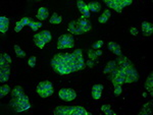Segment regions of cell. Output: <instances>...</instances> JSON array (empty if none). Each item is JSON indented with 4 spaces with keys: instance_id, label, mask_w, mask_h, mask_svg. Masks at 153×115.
I'll list each match as a JSON object with an SVG mask.
<instances>
[{
    "instance_id": "f35d334b",
    "label": "cell",
    "mask_w": 153,
    "mask_h": 115,
    "mask_svg": "<svg viewBox=\"0 0 153 115\" xmlns=\"http://www.w3.org/2000/svg\"><path fill=\"white\" fill-rule=\"evenodd\" d=\"M132 2H133L132 0H122V7H125V6H128V5H131Z\"/></svg>"
},
{
    "instance_id": "277c9868",
    "label": "cell",
    "mask_w": 153,
    "mask_h": 115,
    "mask_svg": "<svg viewBox=\"0 0 153 115\" xmlns=\"http://www.w3.org/2000/svg\"><path fill=\"white\" fill-rule=\"evenodd\" d=\"M54 89H53L52 84L49 80H44V82H39V85L37 86V93L41 96L42 98H47L50 95H52Z\"/></svg>"
},
{
    "instance_id": "836d02e7",
    "label": "cell",
    "mask_w": 153,
    "mask_h": 115,
    "mask_svg": "<svg viewBox=\"0 0 153 115\" xmlns=\"http://www.w3.org/2000/svg\"><path fill=\"white\" fill-rule=\"evenodd\" d=\"M25 27L24 22H22V20H20V22H17V24H15V32H20L23 30V27Z\"/></svg>"
},
{
    "instance_id": "e575fe53",
    "label": "cell",
    "mask_w": 153,
    "mask_h": 115,
    "mask_svg": "<svg viewBox=\"0 0 153 115\" xmlns=\"http://www.w3.org/2000/svg\"><path fill=\"white\" fill-rule=\"evenodd\" d=\"M113 86H114V95L119 96L122 93V86H119V85H113Z\"/></svg>"
},
{
    "instance_id": "d6986e66",
    "label": "cell",
    "mask_w": 153,
    "mask_h": 115,
    "mask_svg": "<svg viewBox=\"0 0 153 115\" xmlns=\"http://www.w3.org/2000/svg\"><path fill=\"white\" fill-rule=\"evenodd\" d=\"M145 88L152 95V94H153V92H152V88H153V72H152V71L150 72V74L148 75L147 80H146V82H145Z\"/></svg>"
},
{
    "instance_id": "f1b7e54d",
    "label": "cell",
    "mask_w": 153,
    "mask_h": 115,
    "mask_svg": "<svg viewBox=\"0 0 153 115\" xmlns=\"http://www.w3.org/2000/svg\"><path fill=\"white\" fill-rule=\"evenodd\" d=\"M101 110L104 112L105 114H107V115H114V112L111 110V108H110V105H107V104H104L103 106L101 107Z\"/></svg>"
},
{
    "instance_id": "8d00e7d4",
    "label": "cell",
    "mask_w": 153,
    "mask_h": 115,
    "mask_svg": "<svg viewBox=\"0 0 153 115\" xmlns=\"http://www.w3.org/2000/svg\"><path fill=\"white\" fill-rule=\"evenodd\" d=\"M107 20H108V17H106V15L104 14V13H102V14H101L100 17H99V18H98L99 22H101V24H105V22H107Z\"/></svg>"
},
{
    "instance_id": "9c48e42d",
    "label": "cell",
    "mask_w": 153,
    "mask_h": 115,
    "mask_svg": "<svg viewBox=\"0 0 153 115\" xmlns=\"http://www.w3.org/2000/svg\"><path fill=\"white\" fill-rule=\"evenodd\" d=\"M76 22H78V25H79V27H81V30H82L83 32H88V31H90L91 30V22H90L89 20H88L87 17H80L78 20H76Z\"/></svg>"
},
{
    "instance_id": "4316f807",
    "label": "cell",
    "mask_w": 153,
    "mask_h": 115,
    "mask_svg": "<svg viewBox=\"0 0 153 115\" xmlns=\"http://www.w3.org/2000/svg\"><path fill=\"white\" fill-rule=\"evenodd\" d=\"M61 22H62L61 17L57 14L56 12L53 13L52 17H51V18H50V22H51V24H57V25H58V24H60Z\"/></svg>"
},
{
    "instance_id": "ac0fdd59",
    "label": "cell",
    "mask_w": 153,
    "mask_h": 115,
    "mask_svg": "<svg viewBox=\"0 0 153 115\" xmlns=\"http://www.w3.org/2000/svg\"><path fill=\"white\" fill-rule=\"evenodd\" d=\"M9 72H10V70H9V66L8 67H3L1 68V70H0V80H1V82H6L9 79Z\"/></svg>"
},
{
    "instance_id": "8fae6325",
    "label": "cell",
    "mask_w": 153,
    "mask_h": 115,
    "mask_svg": "<svg viewBox=\"0 0 153 115\" xmlns=\"http://www.w3.org/2000/svg\"><path fill=\"white\" fill-rule=\"evenodd\" d=\"M68 29L71 34H76V35H82V34H84V32H83L82 30H81V27H79L76 20H71V22L68 24Z\"/></svg>"
},
{
    "instance_id": "d590c367",
    "label": "cell",
    "mask_w": 153,
    "mask_h": 115,
    "mask_svg": "<svg viewBox=\"0 0 153 115\" xmlns=\"http://www.w3.org/2000/svg\"><path fill=\"white\" fill-rule=\"evenodd\" d=\"M102 46H103V41L99 40V41H97L95 44H93V49H100Z\"/></svg>"
},
{
    "instance_id": "6da1fadb",
    "label": "cell",
    "mask_w": 153,
    "mask_h": 115,
    "mask_svg": "<svg viewBox=\"0 0 153 115\" xmlns=\"http://www.w3.org/2000/svg\"><path fill=\"white\" fill-rule=\"evenodd\" d=\"M51 66L55 72L61 75H68L71 72L76 71L71 54L68 53H58L54 55L51 60Z\"/></svg>"
},
{
    "instance_id": "603a6c76",
    "label": "cell",
    "mask_w": 153,
    "mask_h": 115,
    "mask_svg": "<svg viewBox=\"0 0 153 115\" xmlns=\"http://www.w3.org/2000/svg\"><path fill=\"white\" fill-rule=\"evenodd\" d=\"M117 68V62L115 61H109L107 64H106V67L104 69V72L105 73H108V72H111L112 70H114Z\"/></svg>"
},
{
    "instance_id": "d6a6232c",
    "label": "cell",
    "mask_w": 153,
    "mask_h": 115,
    "mask_svg": "<svg viewBox=\"0 0 153 115\" xmlns=\"http://www.w3.org/2000/svg\"><path fill=\"white\" fill-rule=\"evenodd\" d=\"M88 55H89V58L91 59V60H96L97 59V56H98V55H97V53H96V50H89V52H88Z\"/></svg>"
},
{
    "instance_id": "7402d4cb",
    "label": "cell",
    "mask_w": 153,
    "mask_h": 115,
    "mask_svg": "<svg viewBox=\"0 0 153 115\" xmlns=\"http://www.w3.org/2000/svg\"><path fill=\"white\" fill-rule=\"evenodd\" d=\"M151 112H152V102H149L142 108V110L140 111V114L148 115V114H151Z\"/></svg>"
},
{
    "instance_id": "30bf717a",
    "label": "cell",
    "mask_w": 153,
    "mask_h": 115,
    "mask_svg": "<svg viewBox=\"0 0 153 115\" xmlns=\"http://www.w3.org/2000/svg\"><path fill=\"white\" fill-rule=\"evenodd\" d=\"M122 0H105V4L108 7L114 9L117 12H122Z\"/></svg>"
},
{
    "instance_id": "7a4b0ae2",
    "label": "cell",
    "mask_w": 153,
    "mask_h": 115,
    "mask_svg": "<svg viewBox=\"0 0 153 115\" xmlns=\"http://www.w3.org/2000/svg\"><path fill=\"white\" fill-rule=\"evenodd\" d=\"M54 114L60 115H91L90 112H88L85 108L81 106H58L55 108Z\"/></svg>"
},
{
    "instance_id": "e0dca14e",
    "label": "cell",
    "mask_w": 153,
    "mask_h": 115,
    "mask_svg": "<svg viewBox=\"0 0 153 115\" xmlns=\"http://www.w3.org/2000/svg\"><path fill=\"white\" fill-rule=\"evenodd\" d=\"M142 30H143L144 36H150L153 32L152 24H150V22H142Z\"/></svg>"
},
{
    "instance_id": "ab89813d",
    "label": "cell",
    "mask_w": 153,
    "mask_h": 115,
    "mask_svg": "<svg viewBox=\"0 0 153 115\" xmlns=\"http://www.w3.org/2000/svg\"><path fill=\"white\" fill-rule=\"evenodd\" d=\"M86 65L87 66H89V67H94V65H95V62H94V60H91V59H89V60H88L87 62H86Z\"/></svg>"
},
{
    "instance_id": "cb8c5ba5",
    "label": "cell",
    "mask_w": 153,
    "mask_h": 115,
    "mask_svg": "<svg viewBox=\"0 0 153 115\" xmlns=\"http://www.w3.org/2000/svg\"><path fill=\"white\" fill-rule=\"evenodd\" d=\"M40 38L42 39L45 43H48L51 41V34L49 31H43L40 33Z\"/></svg>"
},
{
    "instance_id": "5b68a950",
    "label": "cell",
    "mask_w": 153,
    "mask_h": 115,
    "mask_svg": "<svg viewBox=\"0 0 153 115\" xmlns=\"http://www.w3.org/2000/svg\"><path fill=\"white\" fill-rule=\"evenodd\" d=\"M74 47V38L71 35H62L58 38L57 48L58 49H68Z\"/></svg>"
},
{
    "instance_id": "44dd1931",
    "label": "cell",
    "mask_w": 153,
    "mask_h": 115,
    "mask_svg": "<svg viewBox=\"0 0 153 115\" xmlns=\"http://www.w3.org/2000/svg\"><path fill=\"white\" fill-rule=\"evenodd\" d=\"M88 7H89V10L93 11V12H98L99 10L101 9V5L99 2H90L89 4H88Z\"/></svg>"
},
{
    "instance_id": "7c38bea8",
    "label": "cell",
    "mask_w": 153,
    "mask_h": 115,
    "mask_svg": "<svg viewBox=\"0 0 153 115\" xmlns=\"http://www.w3.org/2000/svg\"><path fill=\"white\" fill-rule=\"evenodd\" d=\"M76 5H78V8L80 9L83 17H90V10H89V7H88V4H86L82 0H79V1L76 2Z\"/></svg>"
},
{
    "instance_id": "f546056e",
    "label": "cell",
    "mask_w": 153,
    "mask_h": 115,
    "mask_svg": "<svg viewBox=\"0 0 153 115\" xmlns=\"http://www.w3.org/2000/svg\"><path fill=\"white\" fill-rule=\"evenodd\" d=\"M30 27H31V29L33 31H37V30H39L42 27V24L40 22H34V20H32L31 24H30Z\"/></svg>"
},
{
    "instance_id": "4dcf8cb0",
    "label": "cell",
    "mask_w": 153,
    "mask_h": 115,
    "mask_svg": "<svg viewBox=\"0 0 153 115\" xmlns=\"http://www.w3.org/2000/svg\"><path fill=\"white\" fill-rule=\"evenodd\" d=\"M8 63L9 62L6 60L5 57L3 56V54H1V56H0V67L3 68V67H8Z\"/></svg>"
},
{
    "instance_id": "4fadbf2b",
    "label": "cell",
    "mask_w": 153,
    "mask_h": 115,
    "mask_svg": "<svg viewBox=\"0 0 153 115\" xmlns=\"http://www.w3.org/2000/svg\"><path fill=\"white\" fill-rule=\"evenodd\" d=\"M117 65H119V67L120 68H127L129 67V66L133 65V63H132V61L130 60L129 58H127L126 56L120 55V56H119V58H117Z\"/></svg>"
},
{
    "instance_id": "74e56055",
    "label": "cell",
    "mask_w": 153,
    "mask_h": 115,
    "mask_svg": "<svg viewBox=\"0 0 153 115\" xmlns=\"http://www.w3.org/2000/svg\"><path fill=\"white\" fill-rule=\"evenodd\" d=\"M29 65L31 66V67H35V65H36V57L35 56H31L29 59Z\"/></svg>"
},
{
    "instance_id": "7bdbcfd3",
    "label": "cell",
    "mask_w": 153,
    "mask_h": 115,
    "mask_svg": "<svg viewBox=\"0 0 153 115\" xmlns=\"http://www.w3.org/2000/svg\"><path fill=\"white\" fill-rule=\"evenodd\" d=\"M103 13H104V14H105V15H106V17H109L110 15H111V13H110V10H109V9H106V10L104 11Z\"/></svg>"
},
{
    "instance_id": "83f0119b",
    "label": "cell",
    "mask_w": 153,
    "mask_h": 115,
    "mask_svg": "<svg viewBox=\"0 0 153 115\" xmlns=\"http://www.w3.org/2000/svg\"><path fill=\"white\" fill-rule=\"evenodd\" d=\"M9 91H10L9 86H7V85H2L1 88H0V97L3 98L4 96H6L9 93Z\"/></svg>"
},
{
    "instance_id": "60d3db41",
    "label": "cell",
    "mask_w": 153,
    "mask_h": 115,
    "mask_svg": "<svg viewBox=\"0 0 153 115\" xmlns=\"http://www.w3.org/2000/svg\"><path fill=\"white\" fill-rule=\"evenodd\" d=\"M130 31H131V34L132 35H134V36H136V35H138V30L136 29V27H131L130 29Z\"/></svg>"
},
{
    "instance_id": "ba28073f",
    "label": "cell",
    "mask_w": 153,
    "mask_h": 115,
    "mask_svg": "<svg viewBox=\"0 0 153 115\" xmlns=\"http://www.w3.org/2000/svg\"><path fill=\"white\" fill-rule=\"evenodd\" d=\"M59 95V98L61 100L66 101V102H69V101H73L74 99H76V92L74 91L73 89H68V88H66V89H61L58 93Z\"/></svg>"
},
{
    "instance_id": "9a60e30c",
    "label": "cell",
    "mask_w": 153,
    "mask_h": 115,
    "mask_svg": "<svg viewBox=\"0 0 153 115\" xmlns=\"http://www.w3.org/2000/svg\"><path fill=\"white\" fill-rule=\"evenodd\" d=\"M108 49H109L112 53L117 55V56H120V55H122L120 46L119 44H117L115 42H109V43H108Z\"/></svg>"
},
{
    "instance_id": "8992f818",
    "label": "cell",
    "mask_w": 153,
    "mask_h": 115,
    "mask_svg": "<svg viewBox=\"0 0 153 115\" xmlns=\"http://www.w3.org/2000/svg\"><path fill=\"white\" fill-rule=\"evenodd\" d=\"M125 71V74H126V82L127 84H132V82H135L138 80L139 75H138V71H137L136 67L134 65H131L127 68H122Z\"/></svg>"
},
{
    "instance_id": "3957f363",
    "label": "cell",
    "mask_w": 153,
    "mask_h": 115,
    "mask_svg": "<svg viewBox=\"0 0 153 115\" xmlns=\"http://www.w3.org/2000/svg\"><path fill=\"white\" fill-rule=\"evenodd\" d=\"M10 105L11 107L15 109V112L25 111V110H28L31 107L29 98H28L25 94L17 96V97H12V99H11L10 101Z\"/></svg>"
},
{
    "instance_id": "d4e9b609",
    "label": "cell",
    "mask_w": 153,
    "mask_h": 115,
    "mask_svg": "<svg viewBox=\"0 0 153 115\" xmlns=\"http://www.w3.org/2000/svg\"><path fill=\"white\" fill-rule=\"evenodd\" d=\"M34 41H35V44L38 46L39 48H41V49H42V48L44 47V45L46 44L42 39L40 38V34H36V35L34 36Z\"/></svg>"
},
{
    "instance_id": "5bb4252c",
    "label": "cell",
    "mask_w": 153,
    "mask_h": 115,
    "mask_svg": "<svg viewBox=\"0 0 153 115\" xmlns=\"http://www.w3.org/2000/svg\"><path fill=\"white\" fill-rule=\"evenodd\" d=\"M102 91H103V86L102 85H94L92 88V97L95 100H99L102 95Z\"/></svg>"
},
{
    "instance_id": "ee69618b",
    "label": "cell",
    "mask_w": 153,
    "mask_h": 115,
    "mask_svg": "<svg viewBox=\"0 0 153 115\" xmlns=\"http://www.w3.org/2000/svg\"><path fill=\"white\" fill-rule=\"evenodd\" d=\"M96 53H97V55H101L102 51H101V50H96Z\"/></svg>"
},
{
    "instance_id": "1f68e13d",
    "label": "cell",
    "mask_w": 153,
    "mask_h": 115,
    "mask_svg": "<svg viewBox=\"0 0 153 115\" xmlns=\"http://www.w3.org/2000/svg\"><path fill=\"white\" fill-rule=\"evenodd\" d=\"M15 54L17 55L18 57H25L26 56V53L20 49V47L18 45H15Z\"/></svg>"
},
{
    "instance_id": "52a82bcc",
    "label": "cell",
    "mask_w": 153,
    "mask_h": 115,
    "mask_svg": "<svg viewBox=\"0 0 153 115\" xmlns=\"http://www.w3.org/2000/svg\"><path fill=\"white\" fill-rule=\"evenodd\" d=\"M71 57H73L74 62H75V64H76V71L84 69V68H85V62H84V59H83L82 50L76 49L74 53H71Z\"/></svg>"
},
{
    "instance_id": "ffe728a7",
    "label": "cell",
    "mask_w": 153,
    "mask_h": 115,
    "mask_svg": "<svg viewBox=\"0 0 153 115\" xmlns=\"http://www.w3.org/2000/svg\"><path fill=\"white\" fill-rule=\"evenodd\" d=\"M37 17L41 20H45L48 17V10L46 7H40L37 13Z\"/></svg>"
},
{
    "instance_id": "2e32d148",
    "label": "cell",
    "mask_w": 153,
    "mask_h": 115,
    "mask_svg": "<svg viewBox=\"0 0 153 115\" xmlns=\"http://www.w3.org/2000/svg\"><path fill=\"white\" fill-rule=\"evenodd\" d=\"M8 25H9V20L5 17H0V32L2 34L6 33L8 30Z\"/></svg>"
},
{
    "instance_id": "b9f144b4",
    "label": "cell",
    "mask_w": 153,
    "mask_h": 115,
    "mask_svg": "<svg viewBox=\"0 0 153 115\" xmlns=\"http://www.w3.org/2000/svg\"><path fill=\"white\" fill-rule=\"evenodd\" d=\"M3 56L5 57L6 60H7V61L9 62V63H10V62H11V58H10V56H9L8 54H6V53H4V54H3Z\"/></svg>"
},
{
    "instance_id": "484cf974",
    "label": "cell",
    "mask_w": 153,
    "mask_h": 115,
    "mask_svg": "<svg viewBox=\"0 0 153 115\" xmlns=\"http://www.w3.org/2000/svg\"><path fill=\"white\" fill-rule=\"evenodd\" d=\"M24 93V90H23V88L20 86H17L13 88V90L11 91V95H12V97H17V96L20 95H23Z\"/></svg>"
}]
</instances>
